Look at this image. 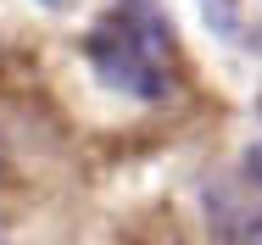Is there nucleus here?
Listing matches in <instances>:
<instances>
[{
    "label": "nucleus",
    "instance_id": "obj_3",
    "mask_svg": "<svg viewBox=\"0 0 262 245\" xmlns=\"http://www.w3.org/2000/svg\"><path fill=\"white\" fill-rule=\"evenodd\" d=\"M201 23H207L212 34H223V39H246L240 34L246 23H240V6L234 0H201Z\"/></svg>",
    "mask_w": 262,
    "mask_h": 245
},
{
    "label": "nucleus",
    "instance_id": "obj_5",
    "mask_svg": "<svg viewBox=\"0 0 262 245\" xmlns=\"http://www.w3.org/2000/svg\"><path fill=\"white\" fill-rule=\"evenodd\" d=\"M39 6H51V11H67V6H78V0H39Z\"/></svg>",
    "mask_w": 262,
    "mask_h": 245
},
{
    "label": "nucleus",
    "instance_id": "obj_2",
    "mask_svg": "<svg viewBox=\"0 0 262 245\" xmlns=\"http://www.w3.org/2000/svg\"><path fill=\"white\" fill-rule=\"evenodd\" d=\"M112 23H123L140 45H151L157 56H162V50H173V23H167V11H162L157 0H117Z\"/></svg>",
    "mask_w": 262,
    "mask_h": 245
},
{
    "label": "nucleus",
    "instance_id": "obj_4",
    "mask_svg": "<svg viewBox=\"0 0 262 245\" xmlns=\"http://www.w3.org/2000/svg\"><path fill=\"white\" fill-rule=\"evenodd\" d=\"M246 179L262 190V145H251V150H246Z\"/></svg>",
    "mask_w": 262,
    "mask_h": 245
},
{
    "label": "nucleus",
    "instance_id": "obj_1",
    "mask_svg": "<svg viewBox=\"0 0 262 245\" xmlns=\"http://www.w3.org/2000/svg\"><path fill=\"white\" fill-rule=\"evenodd\" d=\"M84 50H90L95 73H101L112 90H123V95H134V100H162V95H167V73H162L157 50L140 45L123 23L106 17L101 28L84 39Z\"/></svg>",
    "mask_w": 262,
    "mask_h": 245
},
{
    "label": "nucleus",
    "instance_id": "obj_6",
    "mask_svg": "<svg viewBox=\"0 0 262 245\" xmlns=\"http://www.w3.org/2000/svg\"><path fill=\"white\" fill-rule=\"evenodd\" d=\"M251 245H262V229H251Z\"/></svg>",
    "mask_w": 262,
    "mask_h": 245
},
{
    "label": "nucleus",
    "instance_id": "obj_7",
    "mask_svg": "<svg viewBox=\"0 0 262 245\" xmlns=\"http://www.w3.org/2000/svg\"><path fill=\"white\" fill-rule=\"evenodd\" d=\"M257 117H262V90H257Z\"/></svg>",
    "mask_w": 262,
    "mask_h": 245
}]
</instances>
